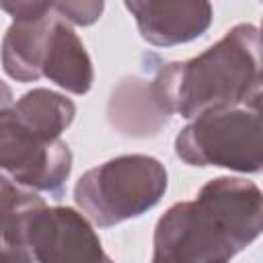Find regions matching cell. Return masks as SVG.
<instances>
[{
  "instance_id": "obj_7",
  "label": "cell",
  "mask_w": 263,
  "mask_h": 263,
  "mask_svg": "<svg viewBox=\"0 0 263 263\" xmlns=\"http://www.w3.org/2000/svg\"><path fill=\"white\" fill-rule=\"evenodd\" d=\"M0 10L12 18L0 47L4 72L18 82L39 80L47 39L58 18L53 2H0Z\"/></svg>"
},
{
  "instance_id": "obj_1",
  "label": "cell",
  "mask_w": 263,
  "mask_h": 263,
  "mask_svg": "<svg viewBox=\"0 0 263 263\" xmlns=\"http://www.w3.org/2000/svg\"><path fill=\"white\" fill-rule=\"evenodd\" d=\"M263 228L261 189L240 177L210 179L156 222L152 263H230Z\"/></svg>"
},
{
  "instance_id": "obj_6",
  "label": "cell",
  "mask_w": 263,
  "mask_h": 263,
  "mask_svg": "<svg viewBox=\"0 0 263 263\" xmlns=\"http://www.w3.org/2000/svg\"><path fill=\"white\" fill-rule=\"evenodd\" d=\"M27 249L33 263H113L88 218L66 205H45L37 212Z\"/></svg>"
},
{
  "instance_id": "obj_11",
  "label": "cell",
  "mask_w": 263,
  "mask_h": 263,
  "mask_svg": "<svg viewBox=\"0 0 263 263\" xmlns=\"http://www.w3.org/2000/svg\"><path fill=\"white\" fill-rule=\"evenodd\" d=\"M45 205L39 193L0 177V240L21 253L29 263H33L27 249L29 226Z\"/></svg>"
},
{
  "instance_id": "obj_13",
  "label": "cell",
  "mask_w": 263,
  "mask_h": 263,
  "mask_svg": "<svg viewBox=\"0 0 263 263\" xmlns=\"http://www.w3.org/2000/svg\"><path fill=\"white\" fill-rule=\"evenodd\" d=\"M14 97H12V88L4 82V80H0V111L2 109H6V107H10L14 101H12Z\"/></svg>"
},
{
  "instance_id": "obj_8",
  "label": "cell",
  "mask_w": 263,
  "mask_h": 263,
  "mask_svg": "<svg viewBox=\"0 0 263 263\" xmlns=\"http://www.w3.org/2000/svg\"><path fill=\"white\" fill-rule=\"evenodd\" d=\"M125 8L132 12L144 41L156 47H171L189 43L201 37L214 18L210 2H154L127 0Z\"/></svg>"
},
{
  "instance_id": "obj_12",
  "label": "cell",
  "mask_w": 263,
  "mask_h": 263,
  "mask_svg": "<svg viewBox=\"0 0 263 263\" xmlns=\"http://www.w3.org/2000/svg\"><path fill=\"white\" fill-rule=\"evenodd\" d=\"M103 8H105L103 2H72V0L53 2L55 14L64 23H68V25L72 23V25H78V27H88V25L97 23Z\"/></svg>"
},
{
  "instance_id": "obj_4",
  "label": "cell",
  "mask_w": 263,
  "mask_h": 263,
  "mask_svg": "<svg viewBox=\"0 0 263 263\" xmlns=\"http://www.w3.org/2000/svg\"><path fill=\"white\" fill-rule=\"evenodd\" d=\"M261 107L212 109L175 138V154L189 166H220L245 175L261 171Z\"/></svg>"
},
{
  "instance_id": "obj_5",
  "label": "cell",
  "mask_w": 263,
  "mask_h": 263,
  "mask_svg": "<svg viewBox=\"0 0 263 263\" xmlns=\"http://www.w3.org/2000/svg\"><path fill=\"white\" fill-rule=\"evenodd\" d=\"M72 173V150L45 134L14 105L0 111V177L35 193L62 197Z\"/></svg>"
},
{
  "instance_id": "obj_10",
  "label": "cell",
  "mask_w": 263,
  "mask_h": 263,
  "mask_svg": "<svg viewBox=\"0 0 263 263\" xmlns=\"http://www.w3.org/2000/svg\"><path fill=\"white\" fill-rule=\"evenodd\" d=\"M41 76L72 95H86L92 88L95 70L90 55L74 29L60 16L55 18L47 39Z\"/></svg>"
},
{
  "instance_id": "obj_2",
  "label": "cell",
  "mask_w": 263,
  "mask_h": 263,
  "mask_svg": "<svg viewBox=\"0 0 263 263\" xmlns=\"http://www.w3.org/2000/svg\"><path fill=\"white\" fill-rule=\"evenodd\" d=\"M164 113L195 119L224 107H261V35L238 23L199 55L168 62L150 80Z\"/></svg>"
},
{
  "instance_id": "obj_3",
  "label": "cell",
  "mask_w": 263,
  "mask_h": 263,
  "mask_svg": "<svg viewBox=\"0 0 263 263\" xmlns=\"http://www.w3.org/2000/svg\"><path fill=\"white\" fill-rule=\"evenodd\" d=\"M166 187L168 175L158 158L123 154L88 168L76 181L74 201L92 224L111 228L150 212Z\"/></svg>"
},
{
  "instance_id": "obj_9",
  "label": "cell",
  "mask_w": 263,
  "mask_h": 263,
  "mask_svg": "<svg viewBox=\"0 0 263 263\" xmlns=\"http://www.w3.org/2000/svg\"><path fill=\"white\" fill-rule=\"evenodd\" d=\"M107 117L111 127L127 138H152L171 121L154 97L152 82L140 76H127L111 90Z\"/></svg>"
}]
</instances>
